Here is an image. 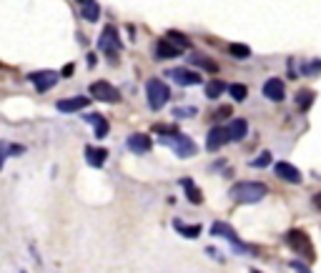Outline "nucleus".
Returning a JSON list of instances; mask_svg holds the SVG:
<instances>
[{
  "instance_id": "bb28decb",
  "label": "nucleus",
  "mask_w": 321,
  "mask_h": 273,
  "mask_svg": "<svg viewBox=\"0 0 321 273\" xmlns=\"http://www.w3.org/2000/svg\"><path fill=\"white\" fill-rule=\"evenodd\" d=\"M168 40H174V43L178 45V48H181V45H183V48H191V40H188L186 35L176 33V31H171V33H168Z\"/></svg>"
},
{
  "instance_id": "72a5a7b5",
  "label": "nucleus",
  "mask_w": 321,
  "mask_h": 273,
  "mask_svg": "<svg viewBox=\"0 0 321 273\" xmlns=\"http://www.w3.org/2000/svg\"><path fill=\"white\" fill-rule=\"evenodd\" d=\"M291 266H293V268H296L299 273H309V268H306L304 263H291Z\"/></svg>"
},
{
  "instance_id": "f03ea898",
  "label": "nucleus",
  "mask_w": 321,
  "mask_h": 273,
  "mask_svg": "<svg viewBox=\"0 0 321 273\" xmlns=\"http://www.w3.org/2000/svg\"><path fill=\"white\" fill-rule=\"evenodd\" d=\"M146 95H148L151 111H161V108L168 103V98H171V88H168L161 78H151L146 83Z\"/></svg>"
},
{
  "instance_id": "f8f14e48",
  "label": "nucleus",
  "mask_w": 321,
  "mask_h": 273,
  "mask_svg": "<svg viewBox=\"0 0 321 273\" xmlns=\"http://www.w3.org/2000/svg\"><path fill=\"white\" fill-rule=\"evenodd\" d=\"M274 171H276V176L281 178V181L286 183H301V171L291 166V163H286V160H281V163H276L274 166Z\"/></svg>"
},
{
  "instance_id": "4468645a",
  "label": "nucleus",
  "mask_w": 321,
  "mask_h": 273,
  "mask_svg": "<svg viewBox=\"0 0 321 273\" xmlns=\"http://www.w3.org/2000/svg\"><path fill=\"white\" fill-rule=\"evenodd\" d=\"M126 143H128V148L133 153H148L151 151V138H148L146 133H131Z\"/></svg>"
},
{
  "instance_id": "5701e85b",
  "label": "nucleus",
  "mask_w": 321,
  "mask_h": 273,
  "mask_svg": "<svg viewBox=\"0 0 321 273\" xmlns=\"http://www.w3.org/2000/svg\"><path fill=\"white\" fill-rule=\"evenodd\" d=\"M224 91H226V83H224V80H208V86H206V98L216 100Z\"/></svg>"
},
{
  "instance_id": "1a4fd4ad",
  "label": "nucleus",
  "mask_w": 321,
  "mask_h": 273,
  "mask_svg": "<svg viewBox=\"0 0 321 273\" xmlns=\"http://www.w3.org/2000/svg\"><path fill=\"white\" fill-rule=\"evenodd\" d=\"M229 141H231V138H229V128H226V125H213V128L208 130V135H206V148L216 153V151H221Z\"/></svg>"
},
{
  "instance_id": "20e7f679",
  "label": "nucleus",
  "mask_w": 321,
  "mask_h": 273,
  "mask_svg": "<svg viewBox=\"0 0 321 273\" xmlns=\"http://www.w3.org/2000/svg\"><path fill=\"white\" fill-rule=\"evenodd\" d=\"M163 143H168L171 148H174L176 155H181V158H191L193 153H196V143L188 138V135H183V133H174V135H166V138H161Z\"/></svg>"
},
{
  "instance_id": "473e14b6",
  "label": "nucleus",
  "mask_w": 321,
  "mask_h": 273,
  "mask_svg": "<svg viewBox=\"0 0 321 273\" xmlns=\"http://www.w3.org/2000/svg\"><path fill=\"white\" fill-rule=\"evenodd\" d=\"M73 68H76V65H73V63H68V65L63 68V75H73Z\"/></svg>"
},
{
  "instance_id": "412c9836",
  "label": "nucleus",
  "mask_w": 321,
  "mask_h": 273,
  "mask_svg": "<svg viewBox=\"0 0 321 273\" xmlns=\"http://www.w3.org/2000/svg\"><path fill=\"white\" fill-rule=\"evenodd\" d=\"M174 226H176V231H178L181 236H186V238H196V236L201 233V226H186V223L178 221V218L174 221Z\"/></svg>"
},
{
  "instance_id": "39448f33",
  "label": "nucleus",
  "mask_w": 321,
  "mask_h": 273,
  "mask_svg": "<svg viewBox=\"0 0 321 273\" xmlns=\"http://www.w3.org/2000/svg\"><path fill=\"white\" fill-rule=\"evenodd\" d=\"M98 48L108 56V61H116V53L120 50V38H118V31L113 25H108L106 31L101 33L98 38Z\"/></svg>"
},
{
  "instance_id": "393cba45",
  "label": "nucleus",
  "mask_w": 321,
  "mask_h": 273,
  "mask_svg": "<svg viewBox=\"0 0 321 273\" xmlns=\"http://www.w3.org/2000/svg\"><path fill=\"white\" fill-rule=\"evenodd\" d=\"M229 93H231V98L234 100H246V95H249V88L243 86V83H234V86H229Z\"/></svg>"
},
{
  "instance_id": "2f4dec72",
  "label": "nucleus",
  "mask_w": 321,
  "mask_h": 273,
  "mask_svg": "<svg viewBox=\"0 0 321 273\" xmlns=\"http://www.w3.org/2000/svg\"><path fill=\"white\" fill-rule=\"evenodd\" d=\"M311 203H314V208H316V211H321V193H316V196L311 198Z\"/></svg>"
},
{
  "instance_id": "ddd939ff",
  "label": "nucleus",
  "mask_w": 321,
  "mask_h": 273,
  "mask_svg": "<svg viewBox=\"0 0 321 273\" xmlns=\"http://www.w3.org/2000/svg\"><path fill=\"white\" fill-rule=\"evenodd\" d=\"M181 53H183V48H178V45L168 43V40H158V43H156V58H161V61L178 58Z\"/></svg>"
},
{
  "instance_id": "c85d7f7f",
  "label": "nucleus",
  "mask_w": 321,
  "mask_h": 273,
  "mask_svg": "<svg viewBox=\"0 0 321 273\" xmlns=\"http://www.w3.org/2000/svg\"><path fill=\"white\" fill-rule=\"evenodd\" d=\"M301 73H304V75H314V73H321V61L309 63L306 68H301Z\"/></svg>"
},
{
  "instance_id": "423d86ee",
  "label": "nucleus",
  "mask_w": 321,
  "mask_h": 273,
  "mask_svg": "<svg viewBox=\"0 0 321 273\" xmlns=\"http://www.w3.org/2000/svg\"><path fill=\"white\" fill-rule=\"evenodd\" d=\"M90 95L95 100H101V103H118L120 100V91L113 88L111 83H106V80H95L90 86Z\"/></svg>"
},
{
  "instance_id": "aec40b11",
  "label": "nucleus",
  "mask_w": 321,
  "mask_h": 273,
  "mask_svg": "<svg viewBox=\"0 0 321 273\" xmlns=\"http://www.w3.org/2000/svg\"><path fill=\"white\" fill-rule=\"evenodd\" d=\"M314 100H316L314 91H299V93H296V105H299V111H301V113H304V111H309V108L314 105Z\"/></svg>"
},
{
  "instance_id": "c756f323",
  "label": "nucleus",
  "mask_w": 321,
  "mask_h": 273,
  "mask_svg": "<svg viewBox=\"0 0 321 273\" xmlns=\"http://www.w3.org/2000/svg\"><path fill=\"white\" fill-rule=\"evenodd\" d=\"M26 151L20 143H13V146H8V153H13V155H20V153Z\"/></svg>"
},
{
  "instance_id": "7ed1b4c3",
  "label": "nucleus",
  "mask_w": 321,
  "mask_h": 273,
  "mask_svg": "<svg viewBox=\"0 0 321 273\" xmlns=\"http://www.w3.org/2000/svg\"><path fill=\"white\" fill-rule=\"evenodd\" d=\"M286 243L291 245L296 253H301L304 258H309V261H314V245H311V238L301 231V228H293V231H289L286 233Z\"/></svg>"
},
{
  "instance_id": "2eb2a0df",
  "label": "nucleus",
  "mask_w": 321,
  "mask_h": 273,
  "mask_svg": "<svg viewBox=\"0 0 321 273\" xmlns=\"http://www.w3.org/2000/svg\"><path fill=\"white\" fill-rule=\"evenodd\" d=\"M181 185H183L186 198H188L193 206H201V203H204V193H201V188L191 181V178H181Z\"/></svg>"
},
{
  "instance_id": "0eeeda50",
  "label": "nucleus",
  "mask_w": 321,
  "mask_h": 273,
  "mask_svg": "<svg viewBox=\"0 0 321 273\" xmlns=\"http://www.w3.org/2000/svg\"><path fill=\"white\" fill-rule=\"evenodd\" d=\"M211 233H213V236H224V238H229V241L236 245V251H238V253H249V251H251L246 243L236 236V231L229 226V223H221V221H216V223L211 226Z\"/></svg>"
},
{
  "instance_id": "f3484780",
  "label": "nucleus",
  "mask_w": 321,
  "mask_h": 273,
  "mask_svg": "<svg viewBox=\"0 0 321 273\" xmlns=\"http://www.w3.org/2000/svg\"><path fill=\"white\" fill-rule=\"evenodd\" d=\"M86 160L93 166V168H103V163L108 160V151H106V148H93V146H88Z\"/></svg>"
},
{
  "instance_id": "7c9ffc66",
  "label": "nucleus",
  "mask_w": 321,
  "mask_h": 273,
  "mask_svg": "<svg viewBox=\"0 0 321 273\" xmlns=\"http://www.w3.org/2000/svg\"><path fill=\"white\" fill-rule=\"evenodd\" d=\"M5 155H8V143H3V141H0V168H3V160H5Z\"/></svg>"
},
{
  "instance_id": "6e6552de",
  "label": "nucleus",
  "mask_w": 321,
  "mask_h": 273,
  "mask_svg": "<svg viewBox=\"0 0 321 273\" xmlns=\"http://www.w3.org/2000/svg\"><path fill=\"white\" fill-rule=\"evenodd\" d=\"M28 80L35 86L38 93H45L58 83V73H53V70H35V73L28 75Z\"/></svg>"
},
{
  "instance_id": "a211bd4d",
  "label": "nucleus",
  "mask_w": 321,
  "mask_h": 273,
  "mask_svg": "<svg viewBox=\"0 0 321 273\" xmlns=\"http://www.w3.org/2000/svg\"><path fill=\"white\" fill-rule=\"evenodd\" d=\"M226 128H229V138H231V141H241V138H246V133H249V123L243 121V118L231 121Z\"/></svg>"
},
{
  "instance_id": "f257e3e1",
  "label": "nucleus",
  "mask_w": 321,
  "mask_h": 273,
  "mask_svg": "<svg viewBox=\"0 0 321 273\" xmlns=\"http://www.w3.org/2000/svg\"><path fill=\"white\" fill-rule=\"evenodd\" d=\"M231 196L238 203H259L266 196V185L259 181H241L231 188Z\"/></svg>"
},
{
  "instance_id": "9d476101",
  "label": "nucleus",
  "mask_w": 321,
  "mask_h": 273,
  "mask_svg": "<svg viewBox=\"0 0 321 273\" xmlns=\"http://www.w3.org/2000/svg\"><path fill=\"white\" fill-rule=\"evenodd\" d=\"M263 95L268 98V100H274V103H281L284 98H286V91H284V80L281 78H268L266 83H263Z\"/></svg>"
},
{
  "instance_id": "dca6fc26",
  "label": "nucleus",
  "mask_w": 321,
  "mask_h": 273,
  "mask_svg": "<svg viewBox=\"0 0 321 273\" xmlns=\"http://www.w3.org/2000/svg\"><path fill=\"white\" fill-rule=\"evenodd\" d=\"M171 78H174L176 83H181V86H199L201 83V75L199 73H193V70H171Z\"/></svg>"
},
{
  "instance_id": "6ab92c4d",
  "label": "nucleus",
  "mask_w": 321,
  "mask_h": 273,
  "mask_svg": "<svg viewBox=\"0 0 321 273\" xmlns=\"http://www.w3.org/2000/svg\"><path fill=\"white\" fill-rule=\"evenodd\" d=\"M86 121L95 125V138H106V135H108V121H106L103 116L90 113V116H86Z\"/></svg>"
},
{
  "instance_id": "4be33fe9",
  "label": "nucleus",
  "mask_w": 321,
  "mask_h": 273,
  "mask_svg": "<svg viewBox=\"0 0 321 273\" xmlns=\"http://www.w3.org/2000/svg\"><path fill=\"white\" fill-rule=\"evenodd\" d=\"M191 63H193V65H201V68L208 70V73H216V70H218V63L211 61V58H206V56H199V53L191 56Z\"/></svg>"
},
{
  "instance_id": "a878e982",
  "label": "nucleus",
  "mask_w": 321,
  "mask_h": 273,
  "mask_svg": "<svg viewBox=\"0 0 321 273\" xmlns=\"http://www.w3.org/2000/svg\"><path fill=\"white\" fill-rule=\"evenodd\" d=\"M229 53L236 56V58H249V56H251V48L243 45V43H234V45H229Z\"/></svg>"
},
{
  "instance_id": "c9c22d12",
  "label": "nucleus",
  "mask_w": 321,
  "mask_h": 273,
  "mask_svg": "<svg viewBox=\"0 0 321 273\" xmlns=\"http://www.w3.org/2000/svg\"><path fill=\"white\" fill-rule=\"evenodd\" d=\"M251 273H261V271H256V268H254V271H251Z\"/></svg>"
},
{
  "instance_id": "b1692460",
  "label": "nucleus",
  "mask_w": 321,
  "mask_h": 273,
  "mask_svg": "<svg viewBox=\"0 0 321 273\" xmlns=\"http://www.w3.org/2000/svg\"><path fill=\"white\" fill-rule=\"evenodd\" d=\"M83 18L90 20V23H95V20L101 18V8H98V3H95V0H93V3H88V5H83Z\"/></svg>"
},
{
  "instance_id": "cd10ccee",
  "label": "nucleus",
  "mask_w": 321,
  "mask_h": 273,
  "mask_svg": "<svg viewBox=\"0 0 321 273\" xmlns=\"http://www.w3.org/2000/svg\"><path fill=\"white\" fill-rule=\"evenodd\" d=\"M268 163H271V153H261V155H259L251 166H254V168H266Z\"/></svg>"
},
{
  "instance_id": "9b49d317",
  "label": "nucleus",
  "mask_w": 321,
  "mask_h": 273,
  "mask_svg": "<svg viewBox=\"0 0 321 273\" xmlns=\"http://www.w3.org/2000/svg\"><path fill=\"white\" fill-rule=\"evenodd\" d=\"M90 105V98L86 95H76V98H63L56 103V108H58L60 113H76V111H81V108H88Z\"/></svg>"
},
{
  "instance_id": "f704fd0d",
  "label": "nucleus",
  "mask_w": 321,
  "mask_h": 273,
  "mask_svg": "<svg viewBox=\"0 0 321 273\" xmlns=\"http://www.w3.org/2000/svg\"><path fill=\"white\" fill-rule=\"evenodd\" d=\"M78 3H81V5H88V3H93V0H78Z\"/></svg>"
}]
</instances>
